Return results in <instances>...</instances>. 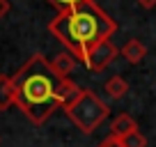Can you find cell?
<instances>
[{"label":"cell","instance_id":"cell-3","mask_svg":"<svg viewBox=\"0 0 156 147\" xmlns=\"http://www.w3.org/2000/svg\"><path fill=\"white\" fill-rule=\"evenodd\" d=\"M108 110H110V108H108L92 90H85V88L71 106L64 108L67 117L73 122L76 129H80V133H92L94 129L108 117Z\"/></svg>","mask_w":156,"mask_h":147},{"label":"cell","instance_id":"cell-7","mask_svg":"<svg viewBox=\"0 0 156 147\" xmlns=\"http://www.w3.org/2000/svg\"><path fill=\"white\" fill-rule=\"evenodd\" d=\"M78 60L73 58L69 51H62V53H58L53 60H51V67H53V71L58 74L60 78H69V74L76 69Z\"/></svg>","mask_w":156,"mask_h":147},{"label":"cell","instance_id":"cell-1","mask_svg":"<svg viewBox=\"0 0 156 147\" xmlns=\"http://www.w3.org/2000/svg\"><path fill=\"white\" fill-rule=\"evenodd\" d=\"M16 92V106L34 124H44L55 110L62 108V85L67 78H60L51 62L41 53H34L19 71L12 76Z\"/></svg>","mask_w":156,"mask_h":147},{"label":"cell","instance_id":"cell-11","mask_svg":"<svg viewBox=\"0 0 156 147\" xmlns=\"http://www.w3.org/2000/svg\"><path fill=\"white\" fill-rule=\"evenodd\" d=\"M46 2L53 5L55 9H58V14H60V12H67V9H71V7L83 5V2H87V0H46Z\"/></svg>","mask_w":156,"mask_h":147},{"label":"cell","instance_id":"cell-12","mask_svg":"<svg viewBox=\"0 0 156 147\" xmlns=\"http://www.w3.org/2000/svg\"><path fill=\"white\" fill-rule=\"evenodd\" d=\"M99 147H122V142L117 140V138H112V136H108L103 142H99Z\"/></svg>","mask_w":156,"mask_h":147},{"label":"cell","instance_id":"cell-9","mask_svg":"<svg viewBox=\"0 0 156 147\" xmlns=\"http://www.w3.org/2000/svg\"><path fill=\"white\" fill-rule=\"evenodd\" d=\"M103 90L108 92L110 99H122L124 94L129 92V83L122 78V76H112V78H108L106 83H103Z\"/></svg>","mask_w":156,"mask_h":147},{"label":"cell","instance_id":"cell-10","mask_svg":"<svg viewBox=\"0 0 156 147\" xmlns=\"http://www.w3.org/2000/svg\"><path fill=\"white\" fill-rule=\"evenodd\" d=\"M119 142H122V147H147V138L140 133V129L124 136V138H119Z\"/></svg>","mask_w":156,"mask_h":147},{"label":"cell","instance_id":"cell-13","mask_svg":"<svg viewBox=\"0 0 156 147\" xmlns=\"http://www.w3.org/2000/svg\"><path fill=\"white\" fill-rule=\"evenodd\" d=\"M138 5H140L142 9H154V7H156V0H138Z\"/></svg>","mask_w":156,"mask_h":147},{"label":"cell","instance_id":"cell-5","mask_svg":"<svg viewBox=\"0 0 156 147\" xmlns=\"http://www.w3.org/2000/svg\"><path fill=\"white\" fill-rule=\"evenodd\" d=\"M119 55H122V58L126 60L129 64H138V62H142V60H145L147 46L142 44L140 39H129L126 44L119 48Z\"/></svg>","mask_w":156,"mask_h":147},{"label":"cell","instance_id":"cell-14","mask_svg":"<svg viewBox=\"0 0 156 147\" xmlns=\"http://www.w3.org/2000/svg\"><path fill=\"white\" fill-rule=\"evenodd\" d=\"M7 12H9V2H7V0H0V19H2Z\"/></svg>","mask_w":156,"mask_h":147},{"label":"cell","instance_id":"cell-4","mask_svg":"<svg viewBox=\"0 0 156 147\" xmlns=\"http://www.w3.org/2000/svg\"><path fill=\"white\" fill-rule=\"evenodd\" d=\"M117 55H119V48H117L110 39H106V41H101V44H97L87 55H85L83 64L90 69V71H103L108 64L115 62Z\"/></svg>","mask_w":156,"mask_h":147},{"label":"cell","instance_id":"cell-8","mask_svg":"<svg viewBox=\"0 0 156 147\" xmlns=\"http://www.w3.org/2000/svg\"><path fill=\"white\" fill-rule=\"evenodd\" d=\"M16 103V92H14V81L12 76L0 74V110H7L9 106Z\"/></svg>","mask_w":156,"mask_h":147},{"label":"cell","instance_id":"cell-2","mask_svg":"<svg viewBox=\"0 0 156 147\" xmlns=\"http://www.w3.org/2000/svg\"><path fill=\"white\" fill-rule=\"evenodd\" d=\"M48 32L78 62H83L85 55L94 46L110 39L112 34L117 32V23L94 0H87V2H83L78 7L60 12L48 23Z\"/></svg>","mask_w":156,"mask_h":147},{"label":"cell","instance_id":"cell-6","mask_svg":"<svg viewBox=\"0 0 156 147\" xmlns=\"http://www.w3.org/2000/svg\"><path fill=\"white\" fill-rule=\"evenodd\" d=\"M133 131H138V122L126 113L117 115V117L112 120V124H110V136L117 138V140L124 138V136H129V133H133Z\"/></svg>","mask_w":156,"mask_h":147}]
</instances>
